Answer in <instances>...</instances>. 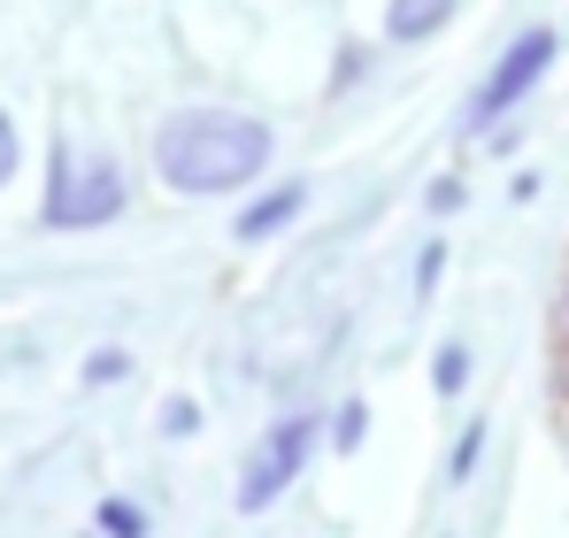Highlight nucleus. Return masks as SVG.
Segmentation results:
<instances>
[{
    "mask_svg": "<svg viewBox=\"0 0 569 538\" xmlns=\"http://www.w3.org/2000/svg\"><path fill=\"white\" fill-rule=\"evenodd\" d=\"M270 123L239 116V108H178L154 131V170L170 192H239L262 178L270 162Z\"/></svg>",
    "mask_w": 569,
    "mask_h": 538,
    "instance_id": "f257e3e1",
    "label": "nucleus"
},
{
    "mask_svg": "<svg viewBox=\"0 0 569 538\" xmlns=\"http://www.w3.org/2000/svg\"><path fill=\"white\" fill-rule=\"evenodd\" d=\"M123 208V170L93 147H54V185H47V223L54 231H93Z\"/></svg>",
    "mask_w": 569,
    "mask_h": 538,
    "instance_id": "f03ea898",
    "label": "nucleus"
},
{
    "mask_svg": "<svg viewBox=\"0 0 569 538\" xmlns=\"http://www.w3.org/2000/svg\"><path fill=\"white\" fill-rule=\"evenodd\" d=\"M316 454V416H284L278 431L254 447V461H247V477H239V516H262L270 500H278L284 485L300 477V461Z\"/></svg>",
    "mask_w": 569,
    "mask_h": 538,
    "instance_id": "7ed1b4c3",
    "label": "nucleus"
},
{
    "mask_svg": "<svg viewBox=\"0 0 569 538\" xmlns=\"http://www.w3.org/2000/svg\"><path fill=\"white\" fill-rule=\"evenodd\" d=\"M547 62H555V31H523V39L500 54V70L485 78V92L470 100V123H492V116H508L523 92L547 78Z\"/></svg>",
    "mask_w": 569,
    "mask_h": 538,
    "instance_id": "20e7f679",
    "label": "nucleus"
},
{
    "mask_svg": "<svg viewBox=\"0 0 569 538\" xmlns=\"http://www.w3.org/2000/svg\"><path fill=\"white\" fill-rule=\"evenodd\" d=\"M300 208H308V192H300V185H278V192H262V200H254V208H247V216H239L231 231H239L247 247H254V239H278L284 223L300 216Z\"/></svg>",
    "mask_w": 569,
    "mask_h": 538,
    "instance_id": "39448f33",
    "label": "nucleus"
},
{
    "mask_svg": "<svg viewBox=\"0 0 569 538\" xmlns=\"http://www.w3.org/2000/svg\"><path fill=\"white\" fill-rule=\"evenodd\" d=\"M447 16H455V0H392V8H385V31H392L400 47H416V39H431Z\"/></svg>",
    "mask_w": 569,
    "mask_h": 538,
    "instance_id": "423d86ee",
    "label": "nucleus"
},
{
    "mask_svg": "<svg viewBox=\"0 0 569 538\" xmlns=\"http://www.w3.org/2000/svg\"><path fill=\"white\" fill-rule=\"evenodd\" d=\"M100 531H108V538H147L139 500H100Z\"/></svg>",
    "mask_w": 569,
    "mask_h": 538,
    "instance_id": "0eeeda50",
    "label": "nucleus"
},
{
    "mask_svg": "<svg viewBox=\"0 0 569 538\" xmlns=\"http://www.w3.org/2000/svg\"><path fill=\"white\" fill-rule=\"evenodd\" d=\"M462 377H470V355H462V347H447V355L431 361V385H439V392H462Z\"/></svg>",
    "mask_w": 569,
    "mask_h": 538,
    "instance_id": "6e6552de",
    "label": "nucleus"
},
{
    "mask_svg": "<svg viewBox=\"0 0 569 538\" xmlns=\"http://www.w3.org/2000/svg\"><path fill=\"white\" fill-rule=\"evenodd\" d=\"M477 447H485V431L470 424V431L455 439V461H447V477H470V469H477Z\"/></svg>",
    "mask_w": 569,
    "mask_h": 538,
    "instance_id": "1a4fd4ad",
    "label": "nucleus"
},
{
    "mask_svg": "<svg viewBox=\"0 0 569 538\" xmlns=\"http://www.w3.org/2000/svg\"><path fill=\"white\" fill-rule=\"evenodd\" d=\"M16 178V123H8V116H0V185Z\"/></svg>",
    "mask_w": 569,
    "mask_h": 538,
    "instance_id": "9d476101",
    "label": "nucleus"
},
{
    "mask_svg": "<svg viewBox=\"0 0 569 538\" xmlns=\"http://www.w3.org/2000/svg\"><path fill=\"white\" fill-rule=\"evenodd\" d=\"M331 439H339V447H355V439H362V408H339V431H331Z\"/></svg>",
    "mask_w": 569,
    "mask_h": 538,
    "instance_id": "9b49d317",
    "label": "nucleus"
},
{
    "mask_svg": "<svg viewBox=\"0 0 569 538\" xmlns=\"http://www.w3.org/2000/svg\"><path fill=\"white\" fill-rule=\"evenodd\" d=\"M86 377H93V385H108V377H123V355H93V361H86Z\"/></svg>",
    "mask_w": 569,
    "mask_h": 538,
    "instance_id": "f8f14e48",
    "label": "nucleus"
},
{
    "mask_svg": "<svg viewBox=\"0 0 569 538\" xmlns=\"http://www.w3.org/2000/svg\"><path fill=\"white\" fill-rule=\"evenodd\" d=\"M562 308H569V292H562Z\"/></svg>",
    "mask_w": 569,
    "mask_h": 538,
    "instance_id": "ddd939ff",
    "label": "nucleus"
}]
</instances>
